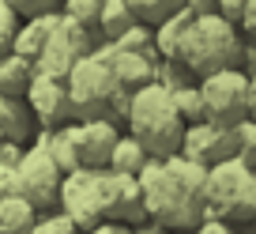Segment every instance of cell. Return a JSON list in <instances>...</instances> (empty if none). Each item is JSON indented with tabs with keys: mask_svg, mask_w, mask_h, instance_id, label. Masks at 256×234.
Here are the masks:
<instances>
[{
	"mask_svg": "<svg viewBox=\"0 0 256 234\" xmlns=\"http://www.w3.org/2000/svg\"><path fill=\"white\" fill-rule=\"evenodd\" d=\"M204 181H208V166L184 159V155L151 159L140 174L147 219L170 226L174 234L196 230L204 223Z\"/></svg>",
	"mask_w": 256,
	"mask_h": 234,
	"instance_id": "obj_1",
	"label": "cell"
},
{
	"mask_svg": "<svg viewBox=\"0 0 256 234\" xmlns=\"http://www.w3.org/2000/svg\"><path fill=\"white\" fill-rule=\"evenodd\" d=\"M124 125H128V136H136L151 159L181 155V140H184V129H188L174 106V95L162 83H147L144 91L132 95Z\"/></svg>",
	"mask_w": 256,
	"mask_h": 234,
	"instance_id": "obj_2",
	"label": "cell"
},
{
	"mask_svg": "<svg viewBox=\"0 0 256 234\" xmlns=\"http://www.w3.org/2000/svg\"><path fill=\"white\" fill-rule=\"evenodd\" d=\"M204 219H226V223L256 219V170L245 166L238 155L226 159V162L208 166Z\"/></svg>",
	"mask_w": 256,
	"mask_h": 234,
	"instance_id": "obj_3",
	"label": "cell"
},
{
	"mask_svg": "<svg viewBox=\"0 0 256 234\" xmlns=\"http://www.w3.org/2000/svg\"><path fill=\"white\" fill-rule=\"evenodd\" d=\"M241 42L238 27L230 19H222L218 12H208V16H196L188 38H184V49H181V61L200 76H211V72H226V68H241Z\"/></svg>",
	"mask_w": 256,
	"mask_h": 234,
	"instance_id": "obj_4",
	"label": "cell"
},
{
	"mask_svg": "<svg viewBox=\"0 0 256 234\" xmlns=\"http://www.w3.org/2000/svg\"><path fill=\"white\" fill-rule=\"evenodd\" d=\"M64 83H68V95H72L76 121H113V98H117L120 87L106 61H98L94 53L83 57Z\"/></svg>",
	"mask_w": 256,
	"mask_h": 234,
	"instance_id": "obj_5",
	"label": "cell"
},
{
	"mask_svg": "<svg viewBox=\"0 0 256 234\" xmlns=\"http://www.w3.org/2000/svg\"><path fill=\"white\" fill-rule=\"evenodd\" d=\"M200 98H204V117L208 121L234 129L248 117V76L241 68L211 72L200 80Z\"/></svg>",
	"mask_w": 256,
	"mask_h": 234,
	"instance_id": "obj_6",
	"label": "cell"
},
{
	"mask_svg": "<svg viewBox=\"0 0 256 234\" xmlns=\"http://www.w3.org/2000/svg\"><path fill=\"white\" fill-rule=\"evenodd\" d=\"M60 166L49 159L46 147L38 144H26L23 159L16 166V193L23 196L26 204H34L38 211H53L56 208V196H60Z\"/></svg>",
	"mask_w": 256,
	"mask_h": 234,
	"instance_id": "obj_7",
	"label": "cell"
},
{
	"mask_svg": "<svg viewBox=\"0 0 256 234\" xmlns=\"http://www.w3.org/2000/svg\"><path fill=\"white\" fill-rule=\"evenodd\" d=\"M98 204H102V219H106V223L136 226V223L147 219L140 178H128V174L98 170Z\"/></svg>",
	"mask_w": 256,
	"mask_h": 234,
	"instance_id": "obj_8",
	"label": "cell"
},
{
	"mask_svg": "<svg viewBox=\"0 0 256 234\" xmlns=\"http://www.w3.org/2000/svg\"><path fill=\"white\" fill-rule=\"evenodd\" d=\"M56 208L72 219L80 230H94L98 223H106L102 204H98V170L80 166V170H72V174H64Z\"/></svg>",
	"mask_w": 256,
	"mask_h": 234,
	"instance_id": "obj_9",
	"label": "cell"
},
{
	"mask_svg": "<svg viewBox=\"0 0 256 234\" xmlns=\"http://www.w3.org/2000/svg\"><path fill=\"white\" fill-rule=\"evenodd\" d=\"M26 106H30L34 125H38V129H64V125L76 121L68 83H64V80H53V76L34 72L30 87H26Z\"/></svg>",
	"mask_w": 256,
	"mask_h": 234,
	"instance_id": "obj_10",
	"label": "cell"
},
{
	"mask_svg": "<svg viewBox=\"0 0 256 234\" xmlns=\"http://www.w3.org/2000/svg\"><path fill=\"white\" fill-rule=\"evenodd\" d=\"M181 155L200 166H215V162H226L238 155V140H234V129L218 121H196L184 129L181 140Z\"/></svg>",
	"mask_w": 256,
	"mask_h": 234,
	"instance_id": "obj_11",
	"label": "cell"
},
{
	"mask_svg": "<svg viewBox=\"0 0 256 234\" xmlns=\"http://www.w3.org/2000/svg\"><path fill=\"white\" fill-rule=\"evenodd\" d=\"M94 57L110 65L117 87L128 91V95L144 91L147 83H154V76H158V53H117L113 42H102V46L94 49Z\"/></svg>",
	"mask_w": 256,
	"mask_h": 234,
	"instance_id": "obj_12",
	"label": "cell"
},
{
	"mask_svg": "<svg viewBox=\"0 0 256 234\" xmlns=\"http://www.w3.org/2000/svg\"><path fill=\"white\" fill-rule=\"evenodd\" d=\"M72 140H76L80 166L106 170L110 159H113V147H117L120 132H117V121H72Z\"/></svg>",
	"mask_w": 256,
	"mask_h": 234,
	"instance_id": "obj_13",
	"label": "cell"
},
{
	"mask_svg": "<svg viewBox=\"0 0 256 234\" xmlns=\"http://www.w3.org/2000/svg\"><path fill=\"white\" fill-rule=\"evenodd\" d=\"M60 27V12H46V16H30L19 23V34H16V46L12 53L16 57H26V61H38L42 49L49 46V38L56 34Z\"/></svg>",
	"mask_w": 256,
	"mask_h": 234,
	"instance_id": "obj_14",
	"label": "cell"
},
{
	"mask_svg": "<svg viewBox=\"0 0 256 234\" xmlns=\"http://www.w3.org/2000/svg\"><path fill=\"white\" fill-rule=\"evenodd\" d=\"M38 125H34V113L26 106V98H12L0 95V140L4 144H30Z\"/></svg>",
	"mask_w": 256,
	"mask_h": 234,
	"instance_id": "obj_15",
	"label": "cell"
},
{
	"mask_svg": "<svg viewBox=\"0 0 256 234\" xmlns=\"http://www.w3.org/2000/svg\"><path fill=\"white\" fill-rule=\"evenodd\" d=\"M192 23H196V12L192 8H177L174 16H166L154 27V49H158V61H181L184 38H188Z\"/></svg>",
	"mask_w": 256,
	"mask_h": 234,
	"instance_id": "obj_16",
	"label": "cell"
},
{
	"mask_svg": "<svg viewBox=\"0 0 256 234\" xmlns=\"http://www.w3.org/2000/svg\"><path fill=\"white\" fill-rule=\"evenodd\" d=\"M83 57L76 53V46L68 38L60 34V27H56V34L49 38V46L42 49V57L34 61V72H42V76H53V80H68L72 76V68L80 65Z\"/></svg>",
	"mask_w": 256,
	"mask_h": 234,
	"instance_id": "obj_17",
	"label": "cell"
},
{
	"mask_svg": "<svg viewBox=\"0 0 256 234\" xmlns=\"http://www.w3.org/2000/svg\"><path fill=\"white\" fill-rule=\"evenodd\" d=\"M30 144L46 147V151H49V159H53L56 166H60V174H72V170H80V155H76L72 125H64V129H38Z\"/></svg>",
	"mask_w": 256,
	"mask_h": 234,
	"instance_id": "obj_18",
	"label": "cell"
},
{
	"mask_svg": "<svg viewBox=\"0 0 256 234\" xmlns=\"http://www.w3.org/2000/svg\"><path fill=\"white\" fill-rule=\"evenodd\" d=\"M30 80H34V61L16 57V53H4V57H0V95L26 98Z\"/></svg>",
	"mask_w": 256,
	"mask_h": 234,
	"instance_id": "obj_19",
	"label": "cell"
},
{
	"mask_svg": "<svg viewBox=\"0 0 256 234\" xmlns=\"http://www.w3.org/2000/svg\"><path fill=\"white\" fill-rule=\"evenodd\" d=\"M147 162H151V155L144 151V144H140L136 136H120L106 170H113V174H128V178H140Z\"/></svg>",
	"mask_w": 256,
	"mask_h": 234,
	"instance_id": "obj_20",
	"label": "cell"
},
{
	"mask_svg": "<svg viewBox=\"0 0 256 234\" xmlns=\"http://www.w3.org/2000/svg\"><path fill=\"white\" fill-rule=\"evenodd\" d=\"M34 219H38V208L26 204L23 196H8L0 200V234H30Z\"/></svg>",
	"mask_w": 256,
	"mask_h": 234,
	"instance_id": "obj_21",
	"label": "cell"
},
{
	"mask_svg": "<svg viewBox=\"0 0 256 234\" xmlns=\"http://www.w3.org/2000/svg\"><path fill=\"white\" fill-rule=\"evenodd\" d=\"M140 19H136V12L128 8L124 0H106V8H102V16H98V34H102V42H117L124 31H132Z\"/></svg>",
	"mask_w": 256,
	"mask_h": 234,
	"instance_id": "obj_22",
	"label": "cell"
},
{
	"mask_svg": "<svg viewBox=\"0 0 256 234\" xmlns=\"http://www.w3.org/2000/svg\"><path fill=\"white\" fill-rule=\"evenodd\" d=\"M124 4L136 12V19L147 23V27H158L166 16H174L177 8H184V0H124Z\"/></svg>",
	"mask_w": 256,
	"mask_h": 234,
	"instance_id": "obj_23",
	"label": "cell"
},
{
	"mask_svg": "<svg viewBox=\"0 0 256 234\" xmlns=\"http://www.w3.org/2000/svg\"><path fill=\"white\" fill-rule=\"evenodd\" d=\"M154 83H162L166 91H181V87H196L200 76L192 72L184 61H158V76H154Z\"/></svg>",
	"mask_w": 256,
	"mask_h": 234,
	"instance_id": "obj_24",
	"label": "cell"
},
{
	"mask_svg": "<svg viewBox=\"0 0 256 234\" xmlns=\"http://www.w3.org/2000/svg\"><path fill=\"white\" fill-rule=\"evenodd\" d=\"M113 49H117V53H158V49H154V27L136 23L132 31H124L113 42Z\"/></svg>",
	"mask_w": 256,
	"mask_h": 234,
	"instance_id": "obj_25",
	"label": "cell"
},
{
	"mask_svg": "<svg viewBox=\"0 0 256 234\" xmlns=\"http://www.w3.org/2000/svg\"><path fill=\"white\" fill-rule=\"evenodd\" d=\"M174 95V106L181 113L184 125H196V121H208L204 117V98H200V83L196 87H181V91H170Z\"/></svg>",
	"mask_w": 256,
	"mask_h": 234,
	"instance_id": "obj_26",
	"label": "cell"
},
{
	"mask_svg": "<svg viewBox=\"0 0 256 234\" xmlns=\"http://www.w3.org/2000/svg\"><path fill=\"white\" fill-rule=\"evenodd\" d=\"M30 234H83V230H80V226H76L68 215H64L60 208H53V211H38Z\"/></svg>",
	"mask_w": 256,
	"mask_h": 234,
	"instance_id": "obj_27",
	"label": "cell"
},
{
	"mask_svg": "<svg viewBox=\"0 0 256 234\" xmlns=\"http://www.w3.org/2000/svg\"><path fill=\"white\" fill-rule=\"evenodd\" d=\"M234 140H238V159L256 170V121L252 117H245L241 125H234Z\"/></svg>",
	"mask_w": 256,
	"mask_h": 234,
	"instance_id": "obj_28",
	"label": "cell"
},
{
	"mask_svg": "<svg viewBox=\"0 0 256 234\" xmlns=\"http://www.w3.org/2000/svg\"><path fill=\"white\" fill-rule=\"evenodd\" d=\"M106 0H60V12L68 19H80L87 27H98V16H102Z\"/></svg>",
	"mask_w": 256,
	"mask_h": 234,
	"instance_id": "obj_29",
	"label": "cell"
},
{
	"mask_svg": "<svg viewBox=\"0 0 256 234\" xmlns=\"http://www.w3.org/2000/svg\"><path fill=\"white\" fill-rule=\"evenodd\" d=\"M19 12L12 8L8 0H0V57L12 53V46H16V34H19Z\"/></svg>",
	"mask_w": 256,
	"mask_h": 234,
	"instance_id": "obj_30",
	"label": "cell"
},
{
	"mask_svg": "<svg viewBox=\"0 0 256 234\" xmlns=\"http://www.w3.org/2000/svg\"><path fill=\"white\" fill-rule=\"evenodd\" d=\"M12 8L19 12V19H30V16H46V12H60L56 4L60 0H8Z\"/></svg>",
	"mask_w": 256,
	"mask_h": 234,
	"instance_id": "obj_31",
	"label": "cell"
},
{
	"mask_svg": "<svg viewBox=\"0 0 256 234\" xmlns=\"http://www.w3.org/2000/svg\"><path fill=\"white\" fill-rule=\"evenodd\" d=\"M248 8V0H215V12L222 19H230L234 27H238V19H241V12Z\"/></svg>",
	"mask_w": 256,
	"mask_h": 234,
	"instance_id": "obj_32",
	"label": "cell"
},
{
	"mask_svg": "<svg viewBox=\"0 0 256 234\" xmlns=\"http://www.w3.org/2000/svg\"><path fill=\"white\" fill-rule=\"evenodd\" d=\"M188 234H238L234 230V223H226V219H204L196 230H188Z\"/></svg>",
	"mask_w": 256,
	"mask_h": 234,
	"instance_id": "obj_33",
	"label": "cell"
},
{
	"mask_svg": "<svg viewBox=\"0 0 256 234\" xmlns=\"http://www.w3.org/2000/svg\"><path fill=\"white\" fill-rule=\"evenodd\" d=\"M238 27H241V31H245V38H248V42H256V0H248V8L241 12Z\"/></svg>",
	"mask_w": 256,
	"mask_h": 234,
	"instance_id": "obj_34",
	"label": "cell"
},
{
	"mask_svg": "<svg viewBox=\"0 0 256 234\" xmlns=\"http://www.w3.org/2000/svg\"><path fill=\"white\" fill-rule=\"evenodd\" d=\"M8 196H19L16 193V170L0 166V200H8Z\"/></svg>",
	"mask_w": 256,
	"mask_h": 234,
	"instance_id": "obj_35",
	"label": "cell"
},
{
	"mask_svg": "<svg viewBox=\"0 0 256 234\" xmlns=\"http://www.w3.org/2000/svg\"><path fill=\"white\" fill-rule=\"evenodd\" d=\"M132 234H174V230H170V226H162V223H154V219H144V223L132 226Z\"/></svg>",
	"mask_w": 256,
	"mask_h": 234,
	"instance_id": "obj_36",
	"label": "cell"
},
{
	"mask_svg": "<svg viewBox=\"0 0 256 234\" xmlns=\"http://www.w3.org/2000/svg\"><path fill=\"white\" fill-rule=\"evenodd\" d=\"M83 234H132V226H124V223H98L94 230H83Z\"/></svg>",
	"mask_w": 256,
	"mask_h": 234,
	"instance_id": "obj_37",
	"label": "cell"
},
{
	"mask_svg": "<svg viewBox=\"0 0 256 234\" xmlns=\"http://www.w3.org/2000/svg\"><path fill=\"white\" fill-rule=\"evenodd\" d=\"M256 68V42H245V49H241V72H252Z\"/></svg>",
	"mask_w": 256,
	"mask_h": 234,
	"instance_id": "obj_38",
	"label": "cell"
},
{
	"mask_svg": "<svg viewBox=\"0 0 256 234\" xmlns=\"http://www.w3.org/2000/svg\"><path fill=\"white\" fill-rule=\"evenodd\" d=\"M245 76H248V117L256 121V68L245 72Z\"/></svg>",
	"mask_w": 256,
	"mask_h": 234,
	"instance_id": "obj_39",
	"label": "cell"
},
{
	"mask_svg": "<svg viewBox=\"0 0 256 234\" xmlns=\"http://www.w3.org/2000/svg\"><path fill=\"white\" fill-rule=\"evenodd\" d=\"M184 8H192L196 16H208V12H215V0H184Z\"/></svg>",
	"mask_w": 256,
	"mask_h": 234,
	"instance_id": "obj_40",
	"label": "cell"
},
{
	"mask_svg": "<svg viewBox=\"0 0 256 234\" xmlns=\"http://www.w3.org/2000/svg\"><path fill=\"white\" fill-rule=\"evenodd\" d=\"M0 166H4V140H0Z\"/></svg>",
	"mask_w": 256,
	"mask_h": 234,
	"instance_id": "obj_41",
	"label": "cell"
}]
</instances>
